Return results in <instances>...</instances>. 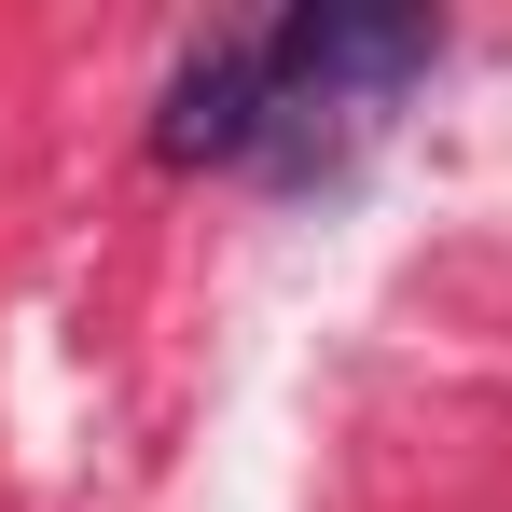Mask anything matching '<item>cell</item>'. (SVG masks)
<instances>
[{"instance_id":"obj_1","label":"cell","mask_w":512,"mask_h":512,"mask_svg":"<svg viewBox=\"0 0 512 512\" xmlns=\"http://www.w3.org/2000/svg\"><path fill=\"white\" fill-rule=\"evenodd\" d=\"M443 28L402 0H305L263 28V167L277 180H333L402 97L429 84Z\"/></svg>"},{"instance_id":"obj_2","label":"cell","mask_w":512,"mask_h":512,"mask_svg":"<svg viewBox=\"0 0 512 512\" xmlns=\"http://www.w3.org/2000/svg\"><path fill=\"white\" fill-rule=\"evenodd\" d=\"M236 153H263V28H208L167 70L153 167H236Z\"/></svg>"}]
</instances>
